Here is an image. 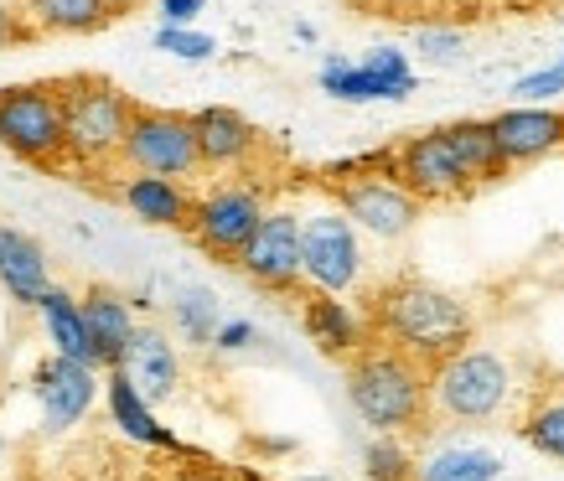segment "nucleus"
Segmentation results:
<instances>
[{
    "label": "nucleus",
    "mask_w": 564,
    "mask_h": 481,
    "mask_svg": "<svg viewBox=\"0 0 564 481\" xmlns=\"http://www.w3.org/2000/svg\"><path fill=\"white\" fill-rule=\"evenodd\" d=\"M362 321H368L373 342L399 347V352L420 358L425 368L471 347V337H477V316H471V306L462 295L441 291V285H430L420 275H399L389 285H378L368 295Z\"/></svg>",
    "instance_id": "nucleus-1"
},
{
    "label": "nucleus",
    "mask_w": 564,
    "mask_h": 481,
    "mask_svg": "<svg viewBox=\"0 0 564 481\" xmlns=\"http://www.w3.org/2000/svg\"><path fill=\"white\" fill-rule=\"evenodd\" d=\"M347 404L373 435H420L430 409V368L389 342H368L347 358Z\"/></svg>",
    "instance_id": "nucleus-2"
},
{
    "label": "nucleus",
    "mask_w": 564,
    "mask_h": 481,
    "mask_svg": "<svg viewBox=\"0 0 564 481\" xmlns=\"http://www.w3.org/2000/svg\"><path fill=\"white\" fill-rule=\"evenodd\" d=\"M57 88H63V124H68V166H78V172L120 166L124 135H130L140 103L99 73L57 78Z\"/></svg>",
    "instance_id": "nucleus-3"
},
{
    "label": "nucleus",
    "mask_w": 564,
    "mask_h": 481,
    "mask_svg": "<svg viewBox=\"0 0 564 481\" xmlns=\"http://www.w3.org/2000/svg\"><path fill=\"white\" fill-rule=\"evenodd\" d=\"M513 368L492 347H462L430 368V409L451 425H487L513 404Z\"/></svg>",
    "instance_id": "nucleus-4"
},
{
    "label": "nucleus",
    "mask_w": 564,
    "mask_h": 481,
    "mask_svg": "<svg viewBox=\"0 0 564 481\" xmlns=\"http://www.w3.org/2000/svg\"><path fill=\"white\" fill-rule=\"evenodd\" d=\"M0 151L63 172L68 166V124H63V88L52 84H11L0 88Z\"/></svg>",
    "instance_id": "nucleus-5"
},
{
    "label": "nucleus",
    "mask_w": 564,
    "mask_h": 481,
    "mask_svg": "<svg viewBox=\"0 0 564 481\" xmlns=\"http://www.w3.org/2000/svg\"><path fill=\"white\" fill-rule=\"evenodd\" d=\"M124 172H151V176H187L203 172V145H197V124L182 109H155V103H140L135 120H130V135H124L120 151Z\"/></svg>",
    "instance_id": "nucleus-6"
},
{
    "label": "nucleus",
    "mask_w": 564,
    "mask_h": 481,
    "mask_svg": "<svg viewBox=\"0 0 564 481\" xmlns=\"http://www.w3.org/2000/svg\"><path fill=\"white\" fill-rule=\"evenodd\" d=\"M264 218H270V203H264V192H259L254 182H223V187L203 192V197L192 203V218L182 233H187L207 259L234 264Z\"/></svg>",
    "instance_id": "nucleus-7"
},
{
    "label": "nucleus",
    "mask_w": 564,
    "mask_h": 481,
    "mask_svg": "<svg viewBox=\"0 0 564 481\" xmlns=\"http://www.w3.org/2000/svg\"><path fill=\"white\" fill-rule=\"evenodd\" d=\"M383 161H373V172L347 176V182H332V197L343 207L347 218L373 233V239H404L414 223H420V197H414L404 182H393L389 172H378Z\"/></svg>",
    "instance_id": "nucleus-8"
},
{
    "label": "nucleus",
    "mask_w": 564,
    "mask_h": 481,
    "mask_svg": "<svg viewBox=\"0 0 564 481\" xmlns=\"http://www.w3.org/2000/svg\"><path fill=\"white\" fill-rule=\"evenodd\" d=\"M234 270L254 280L259 291L291 295L306 280V218L295 212H274L254 228V239L243 243V254L234 259Z\"/></svg>",
    "instance_id": "nucleus-9"
},
{
    "label": "nucleus",
    "mask_w": 564,
    "mask_h": 481,
    "mask_svg": "<svg viewBox=\"0 0 564 481\" xmlns=\"http://www.w3.org/2000/svg\"><path fill=\"white\" fill-rule=\"evenodd\" d=\"M383 172H389L393 182H404L420 203H456V197L471 192V182H466L462 161L451 151V135H445V130L404 135L389 155H383Z\"/></svg>",
    "instance_id": "nucleus-10"
},
{
    "label": "nucleus",
    "mask_w": 564,
    "mask_h": 481,
    "mask_svg": "<svg viewBox=\"0 0 564 481\" xmlns=\"http://www.w3.org/2000/svg\"><path fill=\"white\" fill-rule=\"evenodd\" d=\"M306 280L316 291H332V295H347L362 280L358 223L347 218L343 207L306 218Z\"/></svg>",
    "instance_id": "nucleus-11"
},
{
    "label": "nucleus",
    "mask_w": 564,
    "mask_h": 481,
    "mask_svg": "<svg viewBox=\"0 0 564 481\" xmlns=\"http://www.w3.org/2000/svg\"><path fill=\"white\" fill-rule=\"evenodd\" d=\"M414 68L404 52L378 47L373 57L362 63H347V57H326L322 63V88L343 103H373V99H410L414 94Z\"/></svg>",
    "instance_id": "nucleus-12"
},
{
    "label": "nucleus",
    "mask_w": 564,
    "mask_h": 481,
    "mask_svg": "<svg viewBox=\"0 0 564 481\" xmlns=\"http://www.w3.org/2000/svg\"><path fill=\"white\" fill-rule=\"evenodd\" d=\"M36 398H42L47 430L63 435L68 425H78V419L94 409V398H99V368L52 352V358L36 368Z\"/></svg>",
    "instance_id": "nucleus-13"
},
{
    "label": "nucleus",
    "mask_w": 564,
    "mask_h": 481,
    "mask_svg": "<svg viewBox=\"0 0 564 481\" xmlns=\"http://www.w3.org/2000/svg\"><path fill=\"white\" fill-rule=\"evenodd\" d=\"M192 124H197V145H203L207 172H243V166H254L259 145H264V135L228 103L192 109Z\"/></svg>",
    "instance_id": "nucleus-14"
},
{
    "label": "nucleus",
    "mask_w": 564,
    "mask_h": 481,
    "mask_svg": "<svg viewBox=\"0 0 564 481\" xmlns=\"http://www.w3.org/2000/svg\"><path fill=\"white\" fill-rule=\"evenodd\" d=\"M492 130H497V140H502V155H508L513 166H529V161H544V155L564 151V109L518 103V109L492 114Z\"/></svg>",
    "instance_id": "nucleus-15"
},
{
    "label": "nucleus",
    "mask_w": 564,
    "mask_h": 481,
    "mask_svg": "<svg viewBox=\"0 0 564 481\" xmlns=\"http://www.w3.org/2000/svg\"><path fill=\"white\" fill-rule=\"evenodd\" d=\"M301 327H306V337L316 342V352L343 358V362L352 358L358 347L373 342V337H368V321H362L347 300H337L332 291H306L301 295Z\"/></svg>",
    "instance_id": "nucleus-16"
},
{
    "label": "nucleus",
    "mask_w": 564,
    "mask_h": 481,
    "mask_svg": "<svg viewBox=\"0 0 564 481\" xmlns=\"http://www.w3.org/2000/svg\"><path fill=\"white\" fill-rule=\"evenodd\" d=\"M115 203L130 207V218H140V223H151V228H187L197 197H192L187 182H176V176L135 172L115 187Z\"/></svg>",
    "instance_id": "nucleus-17"
},
{
    "label": "nucleus",
    "mask_w": 564,
    "mask_h": 481,
    "mask_svg": "<svg viewBox=\"0 0 564 481\" xmlns=\"http://www.w3.org/2000/svg\"><path fill=\"white\" fill-rule=\"evenodd\" d=\"M42 327H47V342L52 352H63V358L73 362H88V368H109L104 362V347L99 337H94V327H88V316H84V300L78 295H68L63 285H52L47 295H42Z\"/></svg>",
    "instance_id": "nucleus-18"
},
{
    "label": "nucleus",
    "mask_w": 564,
    "mask_h": 481,
    "mask_svg": "<svg viewBox=\"0 0 564 481\" xmlns=\"http://www.w3.org/2000/svg\"><path fill=\"white\" fill-rule=\"evenodd\" d=\"M0 291L21 300V306H42V295L52 291V270L42 243L11 223H0Z\"/></svg>",
    "instance_id": "nucleus-19"
},
{
    "label": "nucleus",
    "mask_w": 564,
    "mask_h": 481,
    "mask_svg": "<svg viewBox=\"0 0 564 481\" xmlns=\"http://www.w3.org/2000/svg\"><path fill=\"white\" fill-rule=\"evenodd\" d=\"M120 368L130 373V383H135L140 394H145V404H161V398H172L176 383H182V362H176V347L166 342V331H155V327H140V331H135V342H130V352H124Z\"/></svg>",
    "instance_id": "nucleus-20"
},
{
    "label": "nucleus",
    "mask_w": 564,
    "mask_h": 481,
    "mask_svg": "<svg viewBox=\"0 0 564 481\" xmlns=\"http://www.w3.org/2000/svg\"><path fill=\"white\" fill-rule=\"evenodd\" d=\"M445 135H451V151H456V161H462L471 192L497 187L502 176L513 172V161L502 155V140H497L492 120H456V124H445Z\"/></svg>",
    "instance_id": "nucleus-21"
},
{
    "label": "nucleus",
    "mask_w": 564,
    "mask_h": 481,
    "mask_svg": "<svg viewBox=\"0 0 564 481\" xmlns=\"http://www.w3.org/2000/svg\"><path fill=\"white\" fill-rule=\"evenodd\" d=\"M78 300H84L88 327H94V337H99V347H104V362L120 368L130 342H135V331H140L135 316H130V300H124L120 291H109V285H88Z\"/></svg>",
    "instance_id": "nucleus-22"
},
{
    "label": "nucleus",
    "mask_w": 564,
    "mask_h": 481,
    "mask_svg": "<svg viewBox=\"0 0 564 481\" xmlns=\"http://www.w3.org/2000/svg\"><path fill=\"white\" fill-rule=\"evenodd\" d=\"M21 6L42 36H88L115 21L109 0H21Z\"/></svg>",
    "instance_id": "nucleus-23"
},
{
    "label": "nucleus",
    "mask_w": 564,
    "mask_h": 481,
    "mask_svg": "<svg viewBox=\"0 0 564 481\" xmlns=\"http://www.w3.org/2000/svg\"><path fill=\"white\" fill-rule=\"evenodd\" d=\"M109 409H115V425H120L130 440H145V446H161V450H182L172 435L161 430L145 409V394H140L124 368H109Z\"/></svg>",
    "instance_id": "nucleus-24"
},
{
    "label": "nucleus",
    "mask_w": 564,
    "mask_h": 481,
    "mask_svg": "<svg viewBox=\"0 0 564 481\" xmlns=\"http://www.w3.org/2000/svg\"><path fill=\"white\" fill-rule=\"evenodd\" d=\"M518 435L529 440L539 456H549V461H564V398H533L529 414H523V425H518Z\"/></svg>",
    "instance_id": "nucleus-25"
},
{
    "label": "nucleus",
    "mask_w": 564,
    "mask_h": 481,
    "mask_svg": "<svg viewBox=\"0 0 564 481\" xmlns=\"http://www.w3.org/2000/svg\"><path fill=\"white\" fill-rule=\"evenodd\" d=\"M362 471L368 481H420V466H414L404 435H373L362 450Z\"/></svg>",
    "instance_id": "nucleus-26"
},
{
    "label": "nucleus",
    "mask_w": 564,
    "mask_h": 481,
    "mask_svg": "<svg viewBox=\"0 0 564 481\" xmlns=\"http://www.w3.org/2000/svg\"><path fill=\"white\" fill-rule=\"evenodd\" d=\"M497 456L487 450H441L435 461L420 466V481H497Z\"/></svg>",
    "instance_id": "nucleus-27"
},
{
    "label": "nucleus",
    "mask_w": 564,
    "mask_h": 481,
    "mask_svg": "<svg viewBox=\"0 0 564 481\" xmlns=\"http://www.w3.org/2000/svg\"><path fill=\"white\" fill-rule=\"evenodd\" d=\"M176 327L187 331V342H213V337H218V327H223L218 306H213L203 291L182 295V300H176Z\"/></svg>",
    "instance_id": "nucleus-28"
},
{
    "label": "nucleus",
    "mask_w": 564,
    "mask_h": 481,
    "mask_svg": "<svg viewBox=\"0 0 564 481\" xmlns=\"http://www.w3.org/2000/svg\"><path fill=\"white\" fill-rule=\"evenodd\" d=\"M155 47L172 52V57H187V63H203V57H213V52H218V42H213V36H203V32H192V26H166V21H161Z\"/></svg>",
    "instance_id": "nucleus-29"
},
{
    "label": "nucleus",
    "mask_w": 564,
    "mask_h": 481,
    "mask_svg": "<svg viewBox=\"0 0 564 481\" xmlns=\"http://www.w3.org/2000/svg\"><path fill=\"white\" fill-rule=\"evenodd\" d=\"M414 47L425 52L430 63H456V57L466 52V32L462 26H420Z\"/></svg>",
    "instance_id": "nucleus-30"
},
{
    "label": "nucleus",
    "mask_w": 564,
    "mask_h": 481,
    "mask_svg": "<svg viewBox=\"0 0 564 481\" xmlns=\"http://www.w3.org/2000/svg\"><path fill=\"white\" fill-rule=\"evenodd\" d=\"M36 26L32 17H26V6H11V0H0V52L6 47H26V42H36Z\"/></svg>",
    "instance_id": "nucleus-31"
},
{
    "label": "nucleus",
    "mask_w": 564,
    "mask_h": 481,
    "mask_svg": "<svg viewBox=\"0 0 564 481\" xmlns=\"http://www.w3.org/2000/svg\"><path fill=\"white\" fill-rule=\"evenodd\" d=\"M513 94H518V99H554V94H564V63H549V68L529 73V78H518Z\"/></svg>",
    "instance_id": "nucleus-32"
},
{
    "label": "nucleus",
    "mask_w": 564,
    "mask_h": 481,
    "mask_svg": "<svg viewBox=\"0 0 564 481\" xmlns=\"http://www.w3.org/2000/svg\"><path fill=\"white\" fill-rule=\"evenodd\" d=\"M249 342H254V321H223L218 337H213V347H223V352H239Z\"/></svg>",
    "instance_id": "nucleus-33"
},
{
    "label": "nucleus",
    "mask_w": 564,
    "mask_h": 481,
    "mask_svg": "<svg viewBox=\"0 0 564 481\" xmlns=\"http://www.w3.org/2000/svg\"><path fill=\"white\" fill-rule=\"evenodd\" d=\"M203 11V0H161V21L166 26H192Z\"/></svg>",
    "instance_id": "nucleus-34"
},
{
    "label": "nucleus",
    "mask_w": 564,
    "mask_h": 481,
    "mask_svg": "<svg viewBox=\"0 0 564 481\" xmlns=\"http://www.w3.org/2000/svg\"><path fill=\"white\" fill-rule=\"evenodd\" d=\"M172 481H234V477H228V471H218V466H207V461H197V456H192L187 466H176V471H172Z\"/></svg>",
    "instance_id": "nucleus-35"
},
{
    "label": "nucleus",
    "mask_w": 564,
    "mask_h": 481,
    "mask_svg": "<svg viewBox=\"0 0 564 481\" xmlns=\"http://www.w3.org/2000/svg\"><path fill=\"white\" fill-rule=\"evenodd\" d=\"M140 6H145V0H109V11H115V17H130V11H140Z\"/></svg>",
    "instance_id": "nucleus-36"
},
{
    "label": "nucleus",
    "mask_w": 564,
    "mask_h": 481,
    "mask_svg": "<svg viewBox=\"0 0 564 481\" xmlns=\"http://www.w3.org/2000/svg\"><path fill=\"white\" fill-rule=\"evenodd\" d=\"M441 6H487V0H441Z\"/></svg>",
    "instance_id": "nucleus-37"
},
{
    "label": "nucleus",
    "mask_w": 564,
    "mask_h": 481,
    "mask_svg": "<svg viewBox=\"0 0 564 481\" xmlns=\"http://www.w3.org/2000/svg\"><path fill=\"white\" fill-rule=\"evenodd\" d=\"M295 481H337V477H295Z\"/></svg>",
    "instance_id": "nucleus-38"
},
{
    "label": "nucleus",
    "mask_w": 564,
    "mask_h": 481,
    "mask_svg": "<svg viewBox=\"0 0 564 481\" xmlns=\"http://www.w3.org/2000/svg\"><path fill=\"white\" fill-rule=\"evenodd\" d=\"M560 63H564V57H560Z\"/></svg>",
    "instance_id": "nucleus-39"
}]
</instances>
